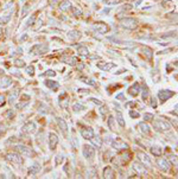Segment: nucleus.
Returning <instances> with one entry per match:
<instances>
[{
    "label": "nucleus",
    "instance_id": "obj_13",
    "mask_svg": "<svg viewBox=\"0 0 178 179\" xmlns=\"http://www.w3.org/2000/svg\"><path fill=\"white\" fill-rule=\"evenodd\" d=\"M96 67L99 68V69L103 70V71H109L110 69H113V68H115L116 65L114 64V63H106V62H97L96 63Z\"/></svg>",
    "mask_w": 178,
    "mask_h": 179
},
{
    "label": "nucleus",
    "instance_id": "obj_10",
    "mask_svg": "<svg viewBox=\"0 0 178 179\" xmlns=\"http://www.w3.org/2000/svg\"><path fill=\"white\" fill-rule=\"evenodd\" d=\"M58 145V137L55 133H50L49 134V147L51 151H55L56 147Z\"/></svg>",
    "mask_w": 178,
    "mask_h": 179
},
{
    "label": "nucleus",
    "instance_id": "obj_2",
    "mask_svg": "<svg viewBox=\"0 0 178 179\" xmlns=\"http://www.w3.org/2000/svg\"><path fill=\"white\" fill-rule=\"evenodd\" d=\"M112 147L116 151H128L129 146L121 138H115L112 141Z\"/></svg>",
    "mask_w": 178,
    "mask_h": 179
},
{
    "label": "nucleus",
    "instance_id": "obj_9",
    "mask_svg": "<svg viewBox=\"0 0 178 179\" xmlns=\"http://www.w3.org/2000/svg\"><path fill=\"white\" fill-rule=\"evenodd\" d=\"M176 93L175 91H172V90H160L159 93H158V97L160 98V101H163V102H165V101H167L169 98H171V97L173 96Z\"/></svg>",
    "mask_w": 178,
    "mask_h": 179
},
{
    "label": "nucleus",
    "instance_id": "obj_23",
    "mask_svg": "<svg viewBox=\"0 0 178 179\" xmlns=\"http://www.w3.org/2000/svg\"><path fill=\"white\" fill-rule=\"evenodd\" d=\"M56 120H57V124H58V126H59V128L62 129V132L67 135V132H68V126H67V124H65V121H64L63 119H61V118H57Z\"/></svg>",
    "mask_w": 178,
    "mask_h": 179
},
{
    "label": "nucleus",
    "instance_id": "obj_53",
    "mask_svg": "<svg viewBox=\"0 0 178 179\" xmlns=\"http://www.w3.org/2000/svg\"><path fill=\"white\" fill-rule=\"evenodd\" d=\"M62 160H63V157H62V155H61V157L58 155V157L56 158V165H58V164H61V163H62Z\"/></svg>",
    "mask_w": 178,
    "mask_h": 179
},
{
    "label": "nucleus",
    "instance_id": "obj_27",
    "mask_svg": "<svg viewBox=\"0 0 178 179\" xmlns=\"http://www.w3.org/2000/svg\"><path fill=\"white\" fill-rule=\"evenodd\" d=\"M116 121H118V124H120V127H125V120H123V116L120 110L116 111Z\"/></svg>",
    "mask_w": 178,
    "mask_h": 179
},
{
    "label": "nucleus",
    "instance_id": "obj_14",
    "mask_svg": "<svg viewBox=\"0 0 178 179\" xmlns=\"http://www.w3.org/2000/svg\"><path fill=\"white\" fill-rule=\"evenodd\" d=\"M81 135L86 140H90V139L94 137V131L90 127H84L82 131H81Z\"/></svg>",
    "mask_w": 178,
    "mask_h": 179
},
{
    "label": "nucleus",
    "instance_id": "obj_47",
    "mask_svg": "<svg viewBox=\"0 0 178 179\" xmlns=\"http://www.w3.org/2000/svg\"><path fill=\"white\" fill-rule=\"evenodd\" d=\"M129 115H131V118H133V119L140 116V114H139L138 111H134V110H129Z\"/></svg>",
    "mask_w": 178,
    "mask_h": 179
},
{
    "label": "nucleus",
    "instance_id": "obj_62",
    "mask_svg": "<svg viewBox=\"0 0 178 179\" xmlns=\"http://www.w3.org/2000/svg\"><path fill=\"white\" fill-rule=\"evenodd\" d=\"M2 72H4V71H1V70H0V74H2Z\"/></svg>",
    "mask_w": 178,
    "mask_h": 179
},
{
    "label": "nucleus",
    "instance_id": "obj_38",
    "mask_svg": "<svg viewBox=\"0 0 178 179\" xmlns=\"http://www.w3.org/2000/svg\"><path fill=\"white\" fill-rule=\"evenodd\" d=\"M29 10H30V4H25L23 6V11H22V17H25L29 13Z\"/></svg>",
    "mask_w": 178,
    "mask_h": 179
},
{
    "label": "nucleus",
    "instance_id": "obj_24",
    "mask_svg": "<svg viewBox=\"0 0 178 179\" xmlns=\"http://www.w3.org/2000/svg\"><path fill=\"white\" fill-rule=\"evenodd\" d=\"M45 85H46L48 88L52 89V90H57V89H58V87H59V84H58V82H55V81H51V80H46V81H45Z\"/></svg>",
    "mask_w": 178,
    "mask_h": 179
},
{
    "label": "nucleus",
    "instance_id": "obj_37",
    "mask_svg": "<svg viewBox=\"0 0 178 179\" xmlns=\"http://www.w3.org/2000/svg\"><path fill=\"white\" fill-rule=\"evenodd\" d=\"M143 88H144V91H143V100L146 101L147 97H149V89H147V85H146V84H144Z\"/></svg>",
    "mask_w": 178,
    "mask_h": 179
},
{
    "label": "nucleus",
    "instance_id": "obj_34",
    "mask_svg": "<svg viewBox=\"0 0 178 179\" xmlns=\"http://www.w3.org/2000/svg\"><path fill=\"white\" fill-rule=\"evenodd\" d=\"M11 17L10 15H4V17H0V25H6L8 22H10Z\"/></svg>",
    "mask_w": 178,
    "mask_h": 179
},
{
    "label": "nucleus",
    "instance_id": "obj_45",
    "mask_svg": "<svg viewBox=\"0 0 178 179\" xmlns=\"http://www.w3.org/2000/svg\"><path fill=\"white\" fill-rule=\"evenodd\" d=\"M29 104V100H26V101H24V102H20V103H18L17 104V108L18 109H23L24 107H26Z\"/></svg>",
    "mask_w": 178,
    "mask_h": 179
},
{
    "label": "nucleus",
    "instance_id": "obj_8",
    "mask_svg": "<svg viewBox=\"0 0 178 179\" xmlns=\"http://www.w3.org/2000/svg\"><path fill=\"white\" fill-rule=\"evenodd\" d=\"M83 155L86 159H93L95 155V148L90 145H86L83 146Z\"/></svg>",
    "mask_w": 178,
    "mask_h": 179
},
{
    "label": "nucleus",
    "instance_id": "obj_29",
    "mask_svg": "<svg viewBox=\"0 0 178 179\" xmlns=\"http://www.w3.org/2000/svg\"><path fill=\"white\" fill-rule=\"evenodd\" d=\"M90 140H92V142H93V144L95 145L97 148H101V146H102V139L99 138V137H95V135H94V137L90 139Z\"/></svg>",
    "mask_w": 178,
    "mask_h": 179
},
{
    "label": "nucleus",
    "instance_id": "obj_41",
    "mask_svg": "<svg viewBox=\"0 0 178 179\" xmlns=\"http://www.w3.org/2000/svg\"><path fill=\"white\" fill-rule=\"evenodd\" d=\"M103 2L107 5H116V4H120L121 0H103Z\"/></svg>",
    "mask_w": 178,
    "mask_h": 179
},
{
    "label": "nucleus",
    "instance_id": "obj_17",
    "mask_svg": "<svg viewBox=\"0 0 178 179\" xmlns=\"http://www.w3.org/2000/svg\"><path fill=\"white\" fill-rule=\"evenodd\" d=\"M139 93H140V85H139V83L136 82L132 87L128 88V94L131 96H138Z\"/></svg>",
    "mask_w": 178,
    "mask_h": 179
},
{
    "label": "nucleus",
    "instance_id": "obj_42",
    "mask_svg": "<svg viewBox=\"0 0 178 179\" xmlns=\"http://www.w3.org/2000/svg\"><path fill=\"white\" fill-rule=\"evenodd\" d=\"M26 72H28L30 76H33V75H35V67H33V65L26 67Z\"/></svg>",
    "mask_w": 178,
    "mask_h": 179
},
{
    "label": "nucleus",
    "instance_id": "obj_3",
    "mask_svg": "<svg viewBox=\"0 0 178 179\" xmlns=\"http://www.w3.org/2000/svg\"><path fill=\"white\" fill-rule=\"evenodd\" d=\"M121 26L127 30H136L138 26V22L134 18H123L120 20Z\"/></svg>",
    "mask_w": 178,
    "mask_h": 179
},
{
    "label": "nucleus",
    "instance_id": "obj_15",
    "mask_svg": "<svg viewBox=\"0 0 178 179\" xmlns=\"http://www.w3.org/2000/svg\"><path fill=\"white\" fill-rule=\"evenodd\" d=\"M133 168H134V171L137 172L138 174H141V176H146L147 174V171L145 168V165H143L140 163H134L133 164Z\"/></svg>",
    "mask_w": 178,
    "mask_h": 179
},
{
    "label": "nucleus",
    "instance_id": "obj_1",
    "mask_svg": "<svg viewBox=\"0 0 178 179\" xmlns=\"http://www.w3.org/2000/svg\"><path fill=\"white\" fill-rule=\"evenodd\" d=\"M153 127L157 132H167L171 129V124H169L166 120H162V119H157L153 121Z\"/></svg>",
    "mask_w": 178,
    "mask_h": 179
},
{
    "label": "nucleus",
    "instance_id": "obj_30",
    "mask_svg": "<svg viewBox=\"0 0 178 179\" xmlns=\"http://www.w3.org/2000/svg\"><path fill=\"white\" fill-rule=\"evenodd\" d=\"M119 158L123 160V163L125 164V163L129 161V159H131V153H129V152H127V153H126V151H125V153H123V154H119Z\"/></svg>",
    "mask_w": 178,
    "mask_h": 179
},
{
    "label": "nucleus",
    "instance_id": "obj_48",
    "mask_svg": "<svg viewBox=\"0 0 178 179\" xmlns=\"http://www.w3.org/2000/svg\"><path fill=\"white\" fill-rule=\"evenodd\" d=\"M107 111H108V108H107L106 106H102V104H101V108H100V113H101L102 115H106V114H107Z\"/></svg>",
    "mask_w": 178,
    "mask_h": 179
},
{
    "label": "nucleus",
    "instance_id": "obj_56",
    "mask_svg": "<svg viewBox=\"0 0 178 179\" xmlns=\"http://www.w3.org/2000/svg\"><path fill=\"white\" fill-rule=\"evenodd\" d=\"M123 98H125V96H123V93H120V94L116 96V100H123Z\"/></svg>",
    "mask_w": 178,
    "mask_h": 179
},
{
    "label": "nucleus",
    "instance_id": "obj_4",
    "mask_svg": "<svg viewBox=\"0 0 178 179\" xmlns=\"http://www.w3.org/2000/svg\"><path fill=\"white\" fill-rule=\"evenodd\" d=\"M6 160L12 163L14 165H22L23 164V158L20 154L15 153V152H10L6 154Z\"/></svg>",
    "mask_w": 178,
    "mask_h": 179
},
{
    "label": "nucleus",
    "instance_id": "obj_6",
    "mask_svg": "<svg viewBox=\"0 0 178 179\" xmlns=\"http://www.w3.org/2000/svg\"><path fill=\"white\" fill-rule=\"evenodd\" d=\"M15 150L24 157H33L35 155V152L32 151V148L29 146H25V145H17Z\"/></svg>",
    "mask_w": 178,
    "mask_h": 179
},
{
    "label": "nucleus",
    "instance_id": "obj_25",
    "mask_svg": "<svg viewBox=\"0 0 178 179\" xmlns=\"http://www.w3.org/2000/svg\"><path fill=\"white\" fill-rule=\"evenodd\" d=\"M59 8H61V11L67 12V11H69V8H70V2H69L68 0L62 1V2L59 4Z\"/></svg>",
    "mask_w": 178,
    "mask_h": 179
},
{
    "label": "nucleus",
    "instance_id": "obj_49",
    "mask_svg": "<svg viewBox=\"0 0 178 179\" xmlns=\"http://www.w3.org/2000/svg\"><path fill=\"white\" fill-rule=\"evenodd\" d=\"M35 19H36V14H33V15H32V18H30V19H29V22L26 23V28H29L30 25H32V24H33Z\"/></svg>",
    "mask_w": 178,
    "mask_h": 179
},
{
    "label": "nucleus",
    "instance_id": "obj_58",
    "mask_svg": "<svg viewBox=\"0 0 178 179\" xmlns=\"http://www.w3.org/2000/svg\"><path fill=\"white\" fill-rule=\"evenodd\" d=\"M80 93H89V90H86V89H79Z\"/></svg>",
    "mask_w": 178,
    "mask_h": 179
},
{
    "label": "nucleus",
    "instance_id": "obj_7",
    "mask_svg": "<svg viewBox=\"0 0 178 179\" xmlns=\"http://www.w3.org/2000/svg\"><path fill=\"white\" fill-rule=\"evenodd\" d=\"M37 131V127H36V124L32 122V121H29L26 124L22 127V132L25 133V134H35Z\"/></svg>",
    "mask_w": 178,
    "mask_h": 179
},
{
    "label": "nucleus",
    "instance_id": "obj_44",
    "mask_svg": "<svg viewBox=\"0 0 178 179\" xmlns=\"http://www.w3.org/2000/svg\"><path fill=\"white\" fill-rule=\"evenodd\" d=\"M144 119H145L146 121H152V120L154 119V116H153V114H151V113H145Z\"/></svg>",
    "mask_w": 178,
    "mask_h": 179
},
{
    "label": "nucleus",
    "instance_id": "obj_39",
    "mask_svg": "<svg viewBox=\"0 0 178 179\" xmlns=\"http://www.w3.org/2000/svg\"><path fill=\"white\" fill-rule=\"evenodd\" d=\"M71 10H72V13H74L75 17H81V15H82V11H81L79 7H72Z\"/></svg>",
    "mask_w": 178,
    "mask_h": 179
},
{
    "label": "nucleus",
    "instance_id": "obj_35",
    "mask_svg": "<svg viewBox=\"0 0 178 179\" xmlns=\"http://www.w3.org/2000/svg\"><path fill=\"white\" fill-rule=\"evenodd\" d=\"M84 106H82L81 103H75L74 106H72V110L74 111H81V110H84Z\"/></svg>",
    "mask_w": 178,
    "mask_h": 179
},
{
    "label": "nucleus",
    "instance_id": "obj_59",
    "mask_svg": "<svg viewBox=\"0 0 178 179\" xmlns=\"http://www.w3.org/2000/svg\"><path fill=\"white\" fill-rule=\"evenodd\" d=\"M26 39H28V36H26V35H25L23 38H20V41H26Z\"/></svg>",
    "mask_w": 178,
    "mask_h": 179
},
{
    "label": "nucleus",
    "instance_id": "obj_51",
    "mask_svg": "<svg viewBox=\"0 0 178 179\" xmlns=\"http://www.w3.org/2000/svg\"><path fill=\"white\" fill-rule=\"evenodd\" d=\"M89 101H92L93 103H95L97 106H101V104H102V102H101L100 100H97V98H89Z\"/></svg>",
    "mask_w": 178,
    "mask_h": 179
},
{
    "label": "nucleus",
    "instance_id": "obj_46",
    "mask_svg": "<svg viewBox=\"0 0 178 179\" xmlns=\"http://www.w3.org/2000/svg\"><path fill=\"white\" fill-rule=\"evenodd\" d=\"M42 76H51V77H54V76H56V72L54 70H48L46 72L42 74Z\"/></svg>",
    "mask_w": 178,
    "mask_h": 179
},
{
    "label": "nucleus",
    "instance_id": "obj_21",
    "mask_svg": "<svg viewBox=\"0 0 178 179\" xmlns=\"http://www.w3.org/2000/svg\"><path fill=\"white\" fill-rule=\"evenodd\" d=\"M39 170H41V165L38 164V163H35L32 166H30V168H29V176H35V174H37L38 172H39Z\"/></svg>",
    "mask_w": 178,
    "mask_h": 179
},
{
    "label": "nucleus",
    "instance_id": "obj_52",
    "mask_svg": "<svg viewBox=\"0 0 178 179\" xmlns=\"http://www.w3.org/2000/svg\"><path fill=\"white\" fill-rule=\"evenodd\" d=\"M5 104V96L2 94H0V107H2Z\"/></svg>",
    "mask_w": 178,
    "mask_h": 179
},
{
    "label": "nucleus",
    "instance_id": "obj_40",
    "mask_svg": "<svg viewBox=\"0 0 178 179\" xmlns=\"http://www.w3.org/2000/svg\"><path fill=\"white\" fill-rule=\"evenodd\" d=\"M82 81H84V83H87V84H89V85H93V87H96V83L92 80V78H87V77H82L81 78Z\"/></svg>",
    "mask_w": 178,
    "mask_h": 179
},
{
    "label": "nucleus",
    "instance_id": "obj_57",
    "mask_svg": "<svg viewBox=\"0 0 178 179\" xmlns=\"http://www.w3.org/2000/svg\"><path fill=\"white\" fill-rule=\"evenodd\" d=\"M171 160H172V163H175V165H177V160H176V155H175V157H171Z\"/></svg>",
    "mask_w": 178,
    "mask_h": 179
},
{
    "label": "nucleus",
    "instance_id": "obj_22",
    "mask_svg": "<svg viewBox=\"0 0 178 179\" xmlns=\"http://www.w3.org/2000/svg\"><path fill=\"white\" fill-rule=\"evenodd\" d=\"M139 128H140V132H141L143 134H145V135H150L151 129H150V126H149L147 124H145V122H140V124H139Z\"/></svg>",
    "mask_w": 178,
    "mask_h": 179
},
{
    "label": "nucleus",
    "instance_id": "obj_19",
    "mask_svg": "<svg viewBox=\"0 0 178 179\" xmlns=\"http://www.w3.org/2000/svg\"><path fill=\"white\" fill-rule=\"evenodd\" d=\"M11 84H12L11 77H7V76H2V77H0V88L5 89V88L10 87Z\"/></svg>",
    "mask_w": 178,
    "mask_h": 179
},
{
    "label": "nucleus",
    "instance_id": "obj_63",
    "mask_svg": "<svg viewBox=\"0 0 178 179\" xmlns=\"http://www.w3.org/2000/svg\"><path fill=\"white\" fill-rule=\"evenodd\" d=\"M128 1H136V0H128Z\"/></svg>",
    "mask_w": 178,
    "mask_h": 179
},
{
    "label": "nucleus",
    "instance_id": "obj_55",
    "mask_svg": "<svg viewBox=\"0 0 178 179\" xmlns=\"http://www.w3.org/2000/svg\"><path fill=\"white\" fill-rule=\"evenodd\" d=\"M5 132H6V129H5L4 127H2V128L0 127V138H1V137H2L4 134H5Z\"/></svg>",
    "mask_w": 178,
    "mask_h": 179
},
{
    "label": "nucleus",
    "instance_id": "obj_12",
    "mask_svg": "<svg viewBox=\"0 0 178 179\" xmlns=\"http://www.w3.org/2000/svg\"><path fill=\"white\" fill-rule=\"evenodd\" d=\"M94 30H95L96 32L103 35V33H107V32H108L109 28H108L107 24H105V23H102V22H99V23H96L95 25H94Z\"/></svg>",
    "mask_w": 178,
    "mask_h": 179
},
{
    "label": "nucleus",
    "instance_id": "obj_32",
    "mask_svg": "<svg viewBox=\"0 0 178 179\" xmlns=\"http://www.w3.org/2000/svg\"><path fill=\"white\" fill-rule=\"evenodd\" d=\"M108 128H109L110 131H115V126H114V124H115V120H114V118L112 116V115H109L108 116Z\"/></svg>",
    "mask_w": 178,
    "mask_h": 179
},
{
    "label": "nucleus",
    "instance_id": "obj_43",
    "mask_svg": "<svg viewBox=\"0 0 178 179\" xmlns=\"http://www.w3.org/2000/svg\"><path fill=\"white\" fill-rule=\"evenodd\" d=\"M6 118L8 119V120H12L14 118V111L12 109H10V110H7L6 111Z\"/></svg>",
    "mask_w": 178,
    "mask_h": 179
},
{
    "label": "nucleus",
    "instance_id": "obj_36",
    "mask_svg": "<svg viewBox=\"0 0 178 179\" xmlns=\"http://www.w3.org/2000/svg\"><path fill=\"white\" fill-rule=\"evenodd\" d=\"M14 65H15L17 68H24V67H25V62H24L23 59H15V61H14Z\"/></svg>",
    "mask_w": 178,
    "mask_h": 179
},
{
    "label": "nucleus",
    "instance_id": "obj_26",
    "mask_svg": "<svg viewBox=\"0 0 178 179\" xmlns=\"http://www.w3.org/2000/svg\"><path fill=\"white\" fill-rule=\"evenodd\" d=\"M151 153L154 155V157H160L162 155V148L160 147H158V146H152L151 147Z\"/></svg>",
    "mask_w": 178,
    "mask_h": 179
},
{
    "label": "nucleus",
    "instance_id": "obj_33",
    "mask_svg": "<svg viewBox=\"0 0 178 179\" xmlns=\"http://www.w3.org/2000/svg\"><path fill=\"white\" fill-rule=\"evenodd\" d=\"M65 62L70 64V65H76L77 63H79V59L76 58V57H69L68 59H65Z\"/></svg>",
    "mask_w": 178,
    "mask_h": 179
},
{
    "label": "nucleus",
    "instance_id": "obj_61",
    "mask_svg": "<svg viewBox=\"0 0 178 179\" xmlns=\"http://www.w3.org/2000/svg\"><path fill=\"white\" fill-rule=\"evenodd\" d=\"M1 33H2V30H1V28H0V35H1Z\"/></svg>",
    "mask_w": 178,
    "mask_h": 179
},
{
    "label": "nucleus",
    "instance_id": "obj_18",
    "mask_svg": "<svg viewBox=\"0 0 178 179\" xmlns=\"http://www.w3.org/2000/svg\"><path fill=\"white\" fill-rule=\"evenodd\" d=\"M103 178L106 179L115 178V172H114V170L110 166H106L105 167V170H103Z\"/></svg>",
    "mask_w": 178,
    "mask_h": 179
},
{
    "label": "nucleus",
    "instance_id": "obj_16",
    "mask_svg": "<svg viewBox=\"0 0 178 179\" xmlns=\"http://www.w3.org/2000/svg\"><path fill=\"white\" fill-rule=\"evenodd\" d=\"M137 155H138V158H139V160L143 163V165L151 166V159L149 158V155H146V154L143 153V152H138Z\"/></svg>",
    "mask_w": 178,
    "mask_h": 179
},
{
    "label": "nucleus",
    "instance_id": "obj_31",
    "mask_svg": "<svg viewBox=\"0 0 178 179\" xmlns=\"http://www.w3.org/2000/svg\"><path fill=\"white\" fill-rule=\"evenodd\" d=\"M19 96V89L18 88H15L13 91L10 94V102L12 103V102H14L15 101V98Z\"/></svg>",
    "mask_w": 178,
    "mask_h": 179
},
{
    "label": "nucleus",
    "instance_id": "obj_54",
    "mask_svg": "<svg viewBox=\"0 0 178 179\" xmlns=\"http://www.w3.org/2000/svg\"><path fill=\"white\" fill-rule=\"evenodd\" d=\"M151 101H152V102H151V106H152L153 108H157V102H156V100H154V98H152Z\"/></svg>",
    "mask_w": 178,
    "mask_h": 179
},
{
    "label": "nucleus",
    "instance_id": "obj_50",
    "mask_svg": "<svg viewBox=\"0 0 178 179\" xmlns=\"http://www.w3.org/2000/svg\"><path fill=\"white\" fill-rule=\"evenodd\" d=\"M96 172H95V168H92V172L88 173V178H96Z\"/></svg>",
    "mask_w": 178,
    "mask_h": 179
},
{
    "label": "nucleus",
    "instance_id": "obj_60",
    "mask_svg": "<svg viewBox=\"0 0 178 179\" xmlns=\"http://www.w3.org/2000/svg\"><path fill=\"white\" fill-rule=\"evenodd\" d=\"M79 68H80V70H82L83 68H84V65H83L82 63H80V65H79Z\"/></svg>",
    "mask_w": 178,
    "mask_h": 179
},
{
    "label": "nucleus",
    "instance_id": "obj_5",
    "mask_svg": "<svg viewBox=\"0 0 178 179\" xmlns=\"http://www.w3.org/2000/svg\"><path fill=\"white\" fill-rule=\"evenodd\" d=\"M48 51V45L46 44H36L30 49L31 55H43Z\"/></svg>",
    "mask_w": 178,
    "mask_h": 179
},
{
    "label": "nucleus",
    "instance_id": "obj_11",
    "mask_svg": "<svg viewBox=\"0 0 178 179\" xmlns=\"http://www.w3.org/2000/svg\"><path fill=\"white\" fill-rule=\"evenodd\" d=\"M157 165L158 167L162 170V171H164V172H167L169 170H170V163L165 159V158H159V159H157Z\"/></svg>",
    "mask_w": 178,
    "mask_h": 179
},
{
    "label": "nucleus",
    "instance_id": "obj_20",
    "mask_svg": "<svg viewBox=\"0 0 178 179\" xmlns=\"http://www.w3.org/2000/svg\"><path fill=\"white\" fill-rule=\"evenodd\" d=\"M81 36H82L81 32L77 31V30H71L68 32V38L70 41H77V39L81 38Z\"/></svg>",
    "mask_w": 178,
    "mask_h": 179
},
{
    "label": "nucleus",
    "instance_id": "obj_28",
    "mask_svg": "<svg viewBox=\"0 0 178 179\" xmlns=\"http://www.w3.org/2000/svg\"><path fill=\"white\" fill-rule=\"evenodd\" d=\"M77 52L82 56H89V50H88L86 46H83V45L77 46Z\"/></svg>",
    "mask_w": 178,
    "mask_h": 179
}]
</instances>
